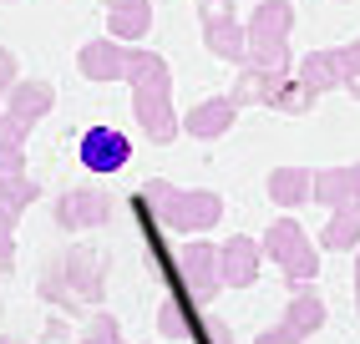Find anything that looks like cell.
I'll use <instances>...</instances> for the list:
<instances>
[{
	"instance_id": "cell-29",
	"label": "cell",
	"mask_w": 360,
	"mask_h": 344,
	"mask_svg": "<svg viewBox=\"0 0 360 344\" xmlns=\"http://www.w3.org/2000/svg\"><path fill=\"white\" fill-rule=\"evenodd\" d=\"M107 6H117V0H107Z\"/></svg>"
},
{
	"instance_id": "cell-7",
	"label": "cell",
	"mask_w": 360,
	"mask_h": 344,
	"mask_svg": "<svg viewBox=\"0 0 360 344\" xmlns=\"http://www.w3.org/2000/svg\"><path fill=\"white\" fill-rule=\"evenodd\" d=\"M198 20H203V46L219 61L244 66V26L233 15V0H198Z\"/></svg>"
},
{
	"instance_id": "cell-11",
	"label": "cell",
	"mask_w": 360,
	"mask_h": 344,
	"mask_svg": "<svg viewBox=\"0 0 360 344\" xmlns=\"http://www.w3.org/2000/svg\"><path fill=\"white\" fill-rule=\"evenodd\" d=\"M259 258H264L259 243L244 238V233H233L224 249H219V284H229V289H249V284L259 279Z\"/></svg>"
},
{
	"instance_id": "cell-23",
	"label": "cell",
	"mask_w": 360,
	"mask_h": 344,
	"mask_svg": "<svg viewBox=\"0 0 360 344\" xmlns=\"http://www.w3.org/2000/svg\"><path fill=\"white\" fill-rule=\"evenodd\" d=\"M254 344H304V334H295V329H290V324L279 319V324H274V329H264V334H259Z\"/></svg>"
},
{
	"instance_id": "cell-28",
	"label": "cell",
	"mask_w": 360,
	"mask_h": 344,
	"mask_svg": "<svg viewBox=\"0 0 360 344\" xmlns=\"http://www.w3.org/2000/svg\"><path fill=\"white\" fill-rule=\"evenodd\" d=\"M0 344H26V339H15V334H0Z\"/></svg>"
},
{
	"instance_id": "cell-26",
	"label": "cell",
	"mask_w": 360,
	"mask_h": 344,
	"mask_svg": "<svg viewBox=\"0 0 360 344\" xmlns=\"http://www.w3.org/2000/svg\"><path fill=\"white\" fill-rule=\"evenodd\" d=\"M355 309H360V258H355Z\"/></svg>"
},
{
	"instance_id": "cell-6",
	"label": "cell",
	"mask_w": 360,
	"mask_h": 344,
	"mask_svg": "<svg viewBox=\"0 0 360 344\" xmlns=\"http://www.w3.org/2000/svg\"><path fill=\"white\" fill-rule=\"evenodd\" d=\"M173 268H178V284L167 299H188V304H208L219 293V249L213 243H183L173 253Z\"/></svg>"
},
{
	"instance_id": "cell-27",
	"label": "cell",
	"mask_w": 360,
	"mask_h": 344,
	"mask_svg": "<svg viewBox=\"0 0 360 344\" xmlns=\"http://www.w3.org/2000/svg\"><path fill=\"white\" fill-rule=\"evenodd\" d=\"M345 86H350V96H355V102H360V77H355V81H345Z\"/></svg>"
},
{
	"instance_id": "cell-21",
	"label": "cell",
	"mask_w": 360,
	"mask_h": 344,
	"mask_svg": "<svg viewBox=\"0 0 360 344\" xmlns=\"http://www.w3.org/2000/svg\"><path fill=\"white\" fill-rule=\"evenodd\" d=\"M82 344H122V329H117L112 314H91L82 329Z\"/></svg>"
},
{
	"instance_id": "cell-25",
	"label": "cell",
	"mask_w": 360,
	"mask_h": 344,
	"mask_svg": "<svg viewBox=\"0 0 360 344\" xmlns=\"http://www.w3.org/2000/svg\"><path fill=\"white\" fill-rule=\"evenodd\" d=\"M11 86H15V56L0 51V91H11Z\"/></svg>"
},
{
	"instance_id": "cell-14",
	"label": "cell",
	"mask_w": 360,
	"mask_h": 344,
	"mask_svg": "<svg viewBox=\"0 0 360 344\" xmlns=\"http://www.w3.org/2000/svg\"><path fill=\"white\" fill-rule=\"evenodd\" d=\"M107 31L112 41H142L153 31V0H117V6H107Z\"/></svg>"
},
{
	"instance_id": "cell-4",
	"label": "cell",
	"mask_w": 360,
	"mask_h": 344,
	"mask_svg": "<svg viewBox=\"0 0 360 344\" xmlns=\"http://www.w3.org/2000/svg\"><path fill=\"white\" fill-rule=\"evenodd\" d=\"M290 26L295 6L290 0H264L244 26V66L254 71H290Z\"/></svg>"
},
{
	"instance_id": "cell-5",
	"label": "cell",
	"mask_w": 360,
	"mask_h": 344,
	"mask_svg": "<svg viewBox=\"0 0 360 344\" xmlns=\"http://www.w3.org/2000/svg\"><path fill=\"white\" fill-rule=\"evenodd\" d=\"M264 253L279 263V274L290 284H309L320 274V253H315V238H309L295 218H274L264 228Z\"/></svg>"
},
{
	"instance_id": "cell-16",
	"label": "cell",
	"mask_w": 360,
	"mask_h": 344,
	"mask_svg": "<svg viewBox=\"0 0 360 344\" xmlns=\"http://www.w3.org/2000/svg\"><path fill=\"white\" fill-rule=\"evenodd\" d=\"M309 187H315V178H309L304 167H279V172H269V203L284 208V213L304 208V203H309Z\"/></svg>"
},
{
	"instance_id": "cell-2",
	"label": "cell",
	"mask_w": 360,
	"mask_h": 344,
	"mask_svg": "<svg viewBox=\"0 0 360 344\" xmlns=\"http://www.w3.org/2000/svg\"><path fill=\"white\" fill-rule=\"evenodd\" d=\"M122 81H132V112L142 121V132L153 142H173L178 137V117H173V77H167V61L158 51H127V71Z\"/></svg>"
},
{
	"instance_id": "cell-3",
	"label": "cell",
	"mask_w": 360,
	"mask_h": 344,
	"mask_svg": "<svg viewBox=\"0 0 360 344\" xmlns=\"http://www.w3.org/2000/svg\"><path fill=\"white\" fill-rule=\"evenodd\" d=\"M107 274H112V258L107 253H97V249H71L66 258H56L41 274V293L51 304H61V309H71V304H97L102 289H107Z\"/></svg>"
},
{
	"instance_id": "cell-12",
	"label": "cell",
	"mask_w": 360,
	"mask_h": 344,
	"mask_svg": "<svg viewBox=\"0 0 360 344\" xmlns=\"http://www.w3.org/2000/svg\"><path fill=\"white\" fill-rule=\"evenodd\" d=\"M77 66H82V77H91V81H122V71H127V46L122 41H86L82 46V56H77Z\"/></svg>"
},
{
	"instance_id": "cell-9",
	"label": "cell",
	"mask_w": 360,
	"mask_h": 344,
	"mask_svg": "<svg viewBox=\"0 0 360 344\" xmlns=\"http://www.w3.org/2000/svg\"><path fill=\"white\" fill-rule=\"evenodd\" d=\"M107 223H112V198L102 187H71L56 198V228L86 233V228H107Z\"/></svg>"
},
{
	"instance_id": "cell-24",
	"label": "cell",
	"mask_w": 360,
	"mask_h": 344,
	"mask_svg": "<svg viewBox=\"0 0 360 344\" xmlns=\"http://www.w3.org/2000/svg\"><path fill=\"white\" fill-rule=\"evenodd\" d=\"M15 218H20V213H15L6 198H0V243H11V228H15Z\"/></svg>"
},
{
	"instance_id": "cell-22",
	"label": "cell",
	"mask_w": 360,
	"mask_h": 344,
	"mask_svg": "<svg viewBox=\"0 0 360 344\" xmlns=\"http://www.w3.org/2000/svg\"><path fill=\"white\" fill-rule=\"evenodd\" d=\"M335 66H340V81H355L360 77V41L340 46V51H335Z\"/></svg>"
},
{
	"instance_id": "cell-1",
	"label": "cell",
	"mask_w": 360,
	"mask_h": 344,
	"mask_svg": "<svg viewBox=\"0 0 360 344\" xmlns=\"http://www.w3.org/2000/svg\"><path fill=\"white\" fill-rule=\"evenodd\" d=\"M132 208H137L142 223H158L167 233H203V228H213L224 218V198H219V192H183V187L162 183V178L142 183Z\"/></svg>"
},
{
	"instance_id": "cell-18",
	"label": "cell",
	"mask_w": 360,
	"mask_h": 344,
	"mask_svg": "<svg viewBox=\"0 0 360 344\" xmlns=\"http://www.w3.org/2000/svg\"><path fill=\"white\" fill-rule=\"evenodd\" d=\"M360 243V203H345V208H330V223L320 233V249L340 253V249H355Z\"/></svg>"
},
{
	"instance_id": "cell-15",
	"label": "cell",
	"mask_w": 360,
	"mask_h": 344,
	"mask_svg": "<svg viewBox=\"0 0 360 344\" xmlns=\"http://www.w3.org/2000/svg\"><path fill=\"white\" fill-rule=\"evenodd\" d=\"M233 117H238V107L229 102V96H213V102H198L193 112L183 117V132H193V137L213 142V137H224V132L233 127Z\"/></svg>"
},
{
	"instance_id": "cell-10",
	"label": "cell",
	"mask_w": 360,
	"mask_h": 344,
	"mask_svg": "<svg viewBox=\"0 0 360 344\" xmlns=\"http://www.w3.org/2000/svg\"><path fill=\"white\" fill-rule=\"evenodd\" d=\"M77 157H82L86 172H122L127 157H132V142L117 132V127H91V132H82Z\"/></svg>"
},
{
	"instance_id": "cell-20",
	"label": "cell",
	"mask_w": 360,
	"mask_h": 344,
	"mask_svg": "<svg viewBox=\"0 0 360 344\" xmlns=\"http://www.w3.org/2000/svg\"><path fill=\"white\" fill-rule=\"evenodd\" d=\"M188 339L193 344H233V329L224 324V319H213V314H198L193 329H188Z\"/></svg>"
},
{
	"instance_id": "cell-8",
	"label": "cell",
	"mask_w": 360,
	"mask_h": 344,
	"mask_svg": "<svg viewBox=\"0 0 360 344\" xmlns=\"http://www.w3.org/2000/svg\"><path fill=\"white\" fill-rule=\"evenodd\" d=\"M51 86L46 81H15L11 86V102H6V112H0V132H11L20 147H26V137H31V127L51 112Z\"/></svg>"
},
{
	"instance_id": "cell-17",
	"label": "cell",
	"mask_w": 360,
	"mask_h": 344,
	"mask_svg": "<svg viewBox=\"0 0 360 344\" xmlns=\"http://www.w3.org/2000/svg\"><path fill=\"white\" fill-rule=\"evenodd\" d=\"M284 324H290L295 334H315V329L325 324V299H320L309 284H295L290 309H284Z\"/></svg>"
},
{
	"instance_id": "cell-13",
	"label": "cell",
	"mask_w": 360,
	"mask_h": 344,
	"mask_svg": "<svg viewBox=\"0 0 360 344\" xmlns=\"http://www.w3.org/2000/svg\"><path fill=\"white\" fill-rule=\"evenodd\" d=\"M309 198L325 203V208L360 203V162H355V167H330V172H315V187H309Z\"/></svg>"
},
{
	"instance_id": "cell-19",
	"label": "cell",
	"mask_w": 360,
	"mask_h": 344,
	"mask_svg": "<svg viewBox=\"0 0 360 344\" xmlns=\"http://www.w3.org/2000/svg\"><path fill=\"white\" fill-rule=\"evenodd\" d=\"M300 81L309 86V91H335V86H345L340 81V66H335V51H309L304 61H300Z\"/></svg>"
}]
</instances>
